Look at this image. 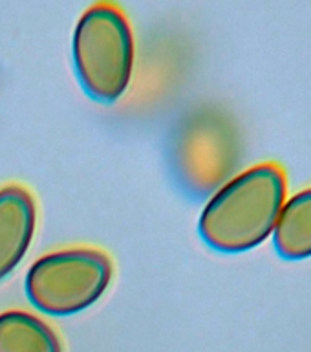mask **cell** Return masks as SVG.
<instances>
[{
  "mask_svg": "<svg viewBox=\"0 0 311 352\" xmlns=\"http://www.w3.org/2000/svg\"><path fill=\"white\" fill-rule=\"evenodd\" d=\"M37 226V208L27 189L5 186L0 189V280L22 263Z\"/></svg>",
  "mask_w": 311,
  "mask_h": 352,
  "instance_id": "cell-5",
  "label": "cell"
},
{
  "mask_svg": "<svg viewBox=\"0 0 311 352\" xmlns=\"http://www.w3.org/2000/svg\"><path fill=\"white\" fill-rule=\"evenodd\" d=\"M73 66L84 92L114 103L126 92L134 72V35L125 13L108 2L90 6L71 38Z\"/></svg>",
  "mask_w": 311,
  "mask_h": 352,
  "instance_id": "cell-2",
  "label": "cell"
},
{
  "mask_svg": "<svg viewBox=\"0 0 311 352\" xmlns=\"http://www.w3.org/2000/svg\"><path fill=\"white\" fill-rule=\"evenodd\" d=\"M0 352H62V345L41 318L24 310H5L0 314Z\"/></svg>",
  "mask_w": 311,
  "mask_h": 352,
  "instance_id": "cell-6",
  "label": "cell"
},
{
  "mask_svg": "<svg viewBox=\"0 0 311 352\" xmlns=\"http://www.w3.org/2000/svg\"><path fill=\"white\" fill-rule=\"evenodd\" d=\"M114 275L112 261L95 248H66L46 253L30 266L26 296L49 316H73L97 302Z\"/></svg>",
  "mask_w": 311,
  "mask_h": 352,
  "instance_id": "cell-3",
  "label": "cell"
},
{
  "mask_svg": "<svg viewBox=\"0 0 311 352\" xmlns=\"http://www.w3.org/2000/svg\"><path fill=\"white\" fill-rule=\"evenodd\" d=\"M284 198V169L277 164L253 165L225 182L205 204L200 235L218 252L251 250L275 230Z\"/></svg>",
  "mask_w": 311,
  "mask_h": 352,
  "instance_id": "cell-1",
  "label": "cell"
},
{
  "mask_svg": "<svg viewBox=\"0 0 311 352\" xmlns=\"http://www.w3.org/2000/svg\"><path fill=\"white\" fill-rule=\"evenodd\" d=\"M275 244L288 258L311 255V187L297 192L282 206L275 226Z\"/></svg>",
  "mask_w": 311,
  "mask_h": 352,
  "instance_id": "cell-7",
  "label": "cell"
},
{
  "mask_svg": "<svg viewBox=\"0 0 311 352\" xmlns=\"http://www.w3.org/2000/svg\"><path fill=\"white\" fill-rule=\"evenodd\" d=\"M176 165L192 192L220 189L240 158L238 132L231 118L216 109L192 112L176 138Z\"/></svg>",
  "mask_w": 311,
  "mask_h": 352,
  "instance_id": "cell-4",
  "label": "cell"
}]
</instances>
